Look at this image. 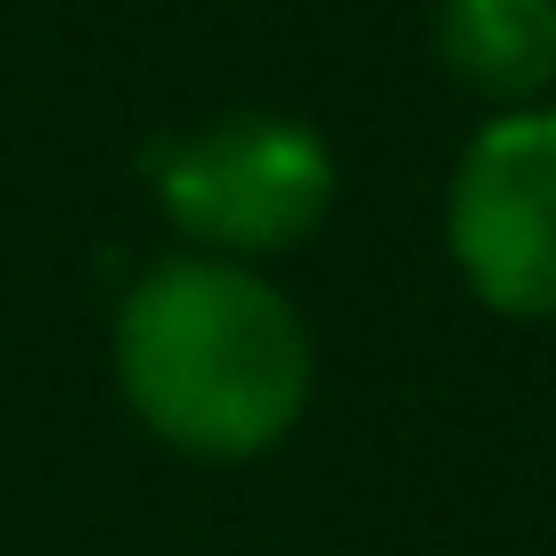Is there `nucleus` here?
Here are the masks:
<instances>
[{
	"instance_id": "7ed1b4c3",
	"label": "nucleus",
	"mask_w": 556,
	"mask_h": 556,
	"mask_svg": "<svg viewBox=\"0 0 556 556\" xmlns=\"http://www.w3.org/2000/svg\"><path fill=\"white\" fill-rule=\"evenodd\" d=\"M442 245L500 319H556V106L491 115L442 189Z\"/></svg>"
},
{
	"instance_id": "20e7f679",
	"label": "nucleus",
	"mask_w": 556,
	"mask_h": 556,
	"mask_svg": "<svg viewBox=\"0 0 556 556\" xmlns=\"http://www.w3.org/2000/svg\"><path fill=\"white\" fill-rule=\"evenodd\" d=\"M434 58L458 90L491 99L500 115L548 106L556 90V0H442Z\"/></svg>"
},
{
	"instance_id": "f257e3e1",
	"label": "nucleus",
	"mask_w": 556,
	"mask_h": 556,
	"mask_svg": "<svg viewBox=\"0 0 556 556\" xmlns=\"http://www.w3.org/2000/svg\"><path fill=\"white\" fill-rule=\"evenodd\" d=\"M319 344L295 295L254 262L164 254L115 303L123 409L197 467L270 458L303 426Z\"/></svg>"
},
{
	"instance_id": "f03ea898",
	"label": "nucleus",
	"mask_w": 556,
	"mask_h": 556,
	"mask_svg": "<svg viewBox=\"0 0 556 556\" xmlns=\"http://www.w3.org/2000/svg\"><path fill=\"white\" fill-rule=\"evenodd\" d=\"M148 173H156L164 222L189 238V254L213 262L262 270L270 254H295L303 238H319V222L336 213L328 139L270 106H238V115H213L164 139Z\"/></svg>"
}]
</instances>
